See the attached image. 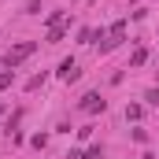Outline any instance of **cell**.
Masks as SVG:
<instances>
[{"label":"cell","instance_id":"obj_2","mask_svg":"<svg viewBox=\"0 0 159 159\" xmlns=\"http://www.w3.org/2000/svg\"><path fill=\"white\" fill-rule=\"evenodd\" d=\"M122 41H126V19H119V22H111V30H107V41L100 44V52L107 56V52H115Z\"/></svg>","mask_w":159,"mask_h":159},{"label":"cell","instance_id":"obj_15","mask_svg":"<svg viewBox=\"0 0 159 159\" xmlns=\"http://www.w3.org/2000/svg\"><path fill=\"white\" fill-rule=\"evenodd\" d=\"M0 115H4V104H0Z\"/></svg>","mask_w":159,"mask_h":159},{"label":"cell","instance_id":"obj_11","mask_svg":"<svg viewBox=\"0 0 159 159\" xmlns=\"http://www.w3.org/2000/svg\"><path fill=\"white\" fill-rule=\"evenodd\" d=\"M7 85H15V70H4L0 74V89H7Z\"/></svg>","mask_w":159,"mask_h":159},{"label":"cell","instance_id":"obj_13","mask_svg":"<svg viewBox=\"0 0 159 159\" xmlns=\"http://www.w3.org/2000/svg\"><path fill=\"white\" fill-rule=\"evenodd\" d=\"M85 159H104V148H100V144H93V148L85 152Z\"/></svg>","mask_w":159,"mask_h":159},{"label":"cell","instance_id":"obj_16","mask_svg":"<svg viewBox=\"0 0 159 159\" xmlns=\"http://www.w3.org/2000/svg\"><path fill=\"white\" fill-rule=\"evenodd\" d=\"M156 78H159V70H156Z\"/></svg>","mask_w":159,"mask_h":159},{"label":"cell","instance_id":"obj_4","mask_svg":"<svg viewBox=\"0 0 159 159\" xmlns=\"http://www.w3.org/2000/svg\"><path fill=\"white\" fill-rule=\"evenodd\" d=\"M56 74H59L63 81H78V74H81V70H78V63H74V59H63Z\"/></svg>","mask_w":159,"mask_h":159},{"label":"cell","instance_id":"obj_8","mask_svg":"<svg viewBox=\"0 0 159 159\" xmlns=\"http://www.w3.org/2000/svg\"><path fill=\"white\" fill-rule=\"evenodd\" d=\"M41 85H44V70H41V74H34V78L26 81V93H37Z\"/></svg>","mask_w":159,"mask_h":159},{"label":"cell","instance_id":"obj_14","mask_svg":"<svg viewBox=\"0 0 159 159\" xmlns=\"http://www.w3.org/2000/svg\"><path fill=\"white\" fill-rule=\"evenodd\" d=\"M48 144V133H34V148H44Z\"/></svg>","mask_w":159,"mask_h":159},{"label":"cell","instance_id":"obj_7","mask_svg":"<svg viewBox=\"0 0 159 159\" xmlns=\"http://www.w3.org/2000/svg\"><path fill=\"white\" fill-rule=\"evenodd\" d=\"M141 115H144L141 104H126V119H129V122H141Z\"/></svg>","mask_w":159,"mask_h":159},{"label":"cell","instance_id":"obj_5","mask_svg":"<svg viewBox=\"0 0 159 159\" xmlns=\"http://www.w3.org/2000/svg\"><path fill=\"white\" fill-rule=\"evenodd\" d=\"M148 63V48L141 44V48H133V56H129V70H137V67H144Z\"/></svg>","mask_w":159,"mask_h":159},{"label":"cell","instance_id":"obj_12","mask_svg":"<svg viewBox=\"0 0 159 159\" xmlns=\"http://www.w3.org/2000/svg\"><path fill=\"white\" fill-rule=\"evenodd\" d=\"M144 100H148L152 107H159V85H156V89H148V93H144Z\"/></svg>","mask_w":159,"mask_h":159},{"label":"cell","instance_id":"obj_1","mask_svg":"<svg viewBox=\"0 0 159 159\" xmlns=\"http://www.w3.org/2000/svg\"><path fill=\"white\" fill-rule=\"evenodd\" d=\"M34 52H37V41H19V44H11V48L4 52V59H0V63H4L7 70H15V67H19V63H26Z\"/></svg>","mask_w":159,"mask_h":159},{"label":"cell","instance_id":"obj_10","mask_svg":"<svg viewBox=\"0 0 159 159\" xmlns=\"http://www.w3.org/2000/svg\"><path fill=\"white\" fill-rule=\"evenodd\" d=\"M52 26H63V11H48V30Z\"/></svg>","mask_w":159,"mask_h":159},{"label":"cell","instance_id":"obj_3","mask_svg":"<svg viewBox=\"0 0 159 159\" xmlns=\"http://www.w3.org/2000/svg\"><path fill=\"white\" fill-rule=\"evenodd\" d=\"M78 107L85 111V115H96V111H104V107H107V100H104L100 93H85V96L78 100Z\"/></svg>","mask_w":159,"mask_h":159},{"label":"cell","instance_id":"obj_6","mask_svg":"<svg viewBox=\"0 0 159 159\" xmlns=\"http://www.w3.org/2000/svg\"><path fill=\"white\" fill-rule=\"evenodd\" d=\"M63 37H67V26H52V30L44 34V41H48V44H59Z\"/></svg>","mask_w":159,"mask_h":159},{"label":"cell","instance_id":"obj_9","mask_svg":"<svg viewBox=\"0 0 159 159\" xmlns=\"http://www.w3.org/2000/svg\"><path fill=\"white\" fill-rule=\"evenodd\" d=\"M78 41H81V44H93V41H96V30H89V26L78 30Z\"/></svg>","mask_w":159,"mask_h":159}]
</instances>
